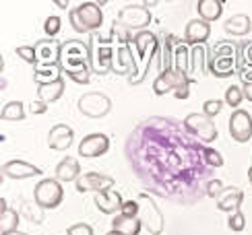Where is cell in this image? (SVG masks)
<instances>
[{"label": "cell", "instance_id": "cell-1", "mask_svg": "<svg viewBox=\"0 0 252 235\" xmlns=\"http://www.w3.org/2000/svg\"><path fill=\"white\" fill-rule=\"evenodd\" d=\"M60 66H62V70L68 74V77L91 68L89 46L85 44V41H81V39H66V41H62Z\"/></svg>", "mask_w": 252, "mask_h": 235}, {"label": "cell", "instance_id": "cell-2", "mask_svg": "<svg viewBox=\"0 0 252 235\" xmlns=\"http://www.w3.org/2000/svg\"><path fill=\"white\" fill-rule=\"evenodd\" d=\"M114 35L110 33L108 37H103L101 33H91L89 35V52H91V70L97 77H106L112 70L114 54H116V46L112 44Z\"/></svg>", "mask_w": 252, "mask_h": 235}, {"label": "cell", "instance_id": "cell-3", "mask_svg": "<svg viewBox=\"0 0 252 235\" xmlns=\"http://www.w3.org/2000/svg\"><path fill=\"white\" fill-rule=\"evenodd\" d=\"M70 27L77 33H97V29L103 25V10L97 2H83L68 13Z\"/></svg>", "mask_w": 252, "mask_h": 235}, {"label": "cell", "instance_id": "cell-4", "mask_svg": "<svg viewBox=\"0 0 252 235\" xmlns=\"http://www.w3.org/2000/svg\"><path fill=\"white\" fill-rule=\"evenodd\" d=\"M132 44L136 46V56H139V60L143 62V70L139 72V77L128 81L130 85H139L145 81V77L149 74L151 66H153V58L155 54L159 52V41H157V37L151 33V31H139V33L132 35ZM136 60V62H139Z\"/></svg>", "mask_w": 252, "mask_h": 235}, {"label": "cell", "instance_id": "cell-5", "mask_svg": "<svg viewBox=\"0 0 252 235\" xmlns=\"http://www.w3.org/2000/svg\"><path fill=\"white\" fill-rule=\"evenodd\" d=\"M136 205H139V221L141 225L149 231L151 235H159L163 231V215L157 208L155 200L149 194H139L136 196Z\"/></svg>", "mask_w": 252, "mask_h": 235}, {"label": "cell", "instance_id": "cell-6", "mask_svg": "<svg viewBox=\"0 0 252 235\" xmlns=\"http://www.w3.org/2000/svg\"><path fill=\"white\" fill-rule=\"evenodd\" d=\"M62 196H64V190H62V184L56 179V177H46L41 179L39 184L35 186L33 190V200L39 208H56L60 202H62Z\"/></svg>", "mask_w": 252, "mask_h": 235}, {"label": "cell", "instance_id": "cell-7", "mask_svg": "<svg viewBox=\"0 0 252 235\" xmlns=\"http://www.w3.org/2000/svg\"><path fill=\"white\" fill-rule=\"evenodd\" d=\"M151 13L147 10L143 4H130V6H124L120 13H118V23L124 25L128 31H145V27L151 25Z\"/></svg>", "mask_w": 252, "mask_h": 235}, {"label": "cell", "instance_id": "cell-8", "mask_svg": "<svg viewBox=\"0 0 252 235\" xmlns=\"http://www.w3.org/2000/svg\"><path fill=\"white\" fill-rule=\"evenodd\" d=\"M79 110L87 118H103L112 110V99L101 91L85 93V95H81V99H79Z\"/></svg>", "mask_w": 252, "mask_h": 235}, {"label": "cell", "instance_id": "cell-9", "mask_svg": "<svg viewBox=\"0 0 252 235\" xmlns=\"http://www.w3.org/2000/svg\"><path fill=\"white\" fill-rule=\"evenodd\" d=\"M184 126L201 143H213L217 138V128H215L211 118H207L205 114H188L184 118Z\"/></svg>", "mask_w": 252, "mask_h": 235}, {"label": "cell", "instance_id": "cell-10", "mask_svg": "<svg viewBox=\"0 0 252 235\" xmlns=\"http://www.w3.org/2000/svg\"><path fill=\"white\" fill-rule=\"evenodd\" d=\"M229 136L236 143H248L252 138V118L246 110H236L229 116Z\"/></svg>", "mask_w": 252, "mask_h": 235}, {"label": "cell", "instance_id": "cell-11", "mask_svg": "<svg viewBox=\"0 0 252 235\" xmlns=\"http://www.w3.org/2000/svg\"><path fill=\"white\" fill-rule=\"evenodd\" d=\"M112 72L116 74H130V79L136 77V60L132 56V50H130V44H118L116 46V54H114V62H112Z\"/></svg>", "mask_w": 252, "mask_h": 235}, {"label": "cell", "instance_id": "cell-12", "mask_svg": "<svg viewBox=\"0 0 252 235\" xmlns=\"http://www.w3.org/2000/svg\"><path fill=\"white\" fill-rule=\"evenodd\" d=\"M110 151V138L106 134H87L83 141L79 143V155L85 159H95L101 157Z\"/></svg>", "mask_w": 252, "mask_h": 235}, {"label": "cell", "instance_id": "cell-13", "mask_svg": "<svg viewBox=\"0 0 252 235\" xmlns=\"http://www.w3.org/2000/svg\"><path fill=\"white\" fill-rule=\"evenodd\" d=\"M75 186L79 192H106V190H112L114 186V177L112 176H103V174H97V172H89V174H83Z\"/></svg>", "mask_w": 252, "mask_h": 235}, {"label": "cell", "instance_id": "cell-14", "mask_svg": "<svg viewBox=\"0 0 252 235\" xmlns=\"http://www.w3.org/2000/svg\"><path fill=\"white\" fill-rule=\"evenodd\" d=\"M211 35V25L203 19H192L186 23L184 29V41L188 46H205V41Z\"/></svg>", "mask_w": 252, "mask_h": 235}, {"label": "cell", "instance_id": "cell-15", "mask_svg": "<svg viewBox=\"0 0 252 235\" xmlns=\"http://www.w3.org/2000/svg\"><path fill=\"white\" fill-rule=\"evenodd\" d=\"M60 50L62 44L56 39H39L35 44V54H37V64L41 66H50V64H60ZM35 64V66H37Z\"/></svg>", "mask_w": 252, "mask_h": 235}, {"label": "cell", "instance_id": "cell-16", "mask_svg": "<svg viewBox=\"0 0 252 235\" xmlns=\"http://www.w3.org/2000/svg\"><path fill=\"white\" fill-rule=\"evenodd\" d=\"M75 141V130L68 124H56L48 134V147L52 151H66Z\"/></svg>", "mask_w": 252, "mask_h": 235}, {"label": "cell", "instance_id": "cell-17", "mask_svg": "<svg viewBox=\"0 0 252 235\" xmlns=\"http://www.w3.org/2000/svg\"><path fill=\"white\" fill-rule=\"evenodd\" d=\"M2 176L10 179H27L33 176H41V169L29 161H21V159H13L2 165Z\"/></svg>", "mask_w": 252, "mask_h": 235}, {"label": "cell", "instance_id": "cell-18", "mask_svg": "<svg viewBox=\"0 0 252 235\" xmlns=\"http://www.w3.org/2000/svg\"><path fill=\"white\" fill-rule=\"evenodd\" d=\"M184 83H188V79L180 77V74H178L174 68L172 70H165V72H159V77L155 79L153 93L155 95H165V93H170V91H176Z\"/></svg>", "mask_w": 252, "mask_h": 235}, {"label": "cell", "instance_id": "cell-19", "mask_svg": "<svg viewBox=\"0 0 252 235\" xmlns=\"http://www.w3.org/2000/svg\"><path fill=\"white\" fill-rule=\"evenodd\" d=\"M190 52L192 50L188 48L186 41L176 44V50H174V70L180 74V77L188 79V81H190V68H192V54Z\"/></svg>", "mask_w": 252, "mask_h": 235}, {"label": "cell", "instance_id": "cell-20", "mask_svg": "<svg viewBox=\"0 0 252 235\" xmlns=\"http://www.w3.org/2000/svg\"><path fill=\"white\" fill-rule=\"evenodd\" d=\"M209 72L217 79H227L238 72V60L232 56H211V60H209Z\"/></svg>", "mask_w": 252, "mask_h": 235}, {"label": "cell", "instance_id": "cell-21", "mask_svg": "<svg viewBox=\"0 0 252 235\" xmlns=\"http://www.w3.org/2000/svg\"><path fill=\"white\" fill-rule=\"evenodd\" d=\"M95 205H97V208L103 212V215H114V212L122 210L124 200L120 196V192L106 190V192H97L95 194Z\"/></svg>", "mask_w": 252, "mask_h": 235}, {"label": "cell", "instance_id": "cell-22", "mask_svg": "<svg viewBox=\"0 0 252 235\" xmlns=\"http://www.w3.org/2000/svg\"><path fill=\"white\" fill-rule=\"evenodd\" d=\"M242 200H244V192L240 188H225L221 192V196L217 198V208L232 215V212L240 210V206H242Z\"/></svg>", "mask_w": 252, "mask_h": 235}, {"label": "cell", "instance_id": "cell-23", "mask_svg": "<svg viewBox=\"0 0 252 235\" xmlns=\"http://www.w3.org/2000/svg\"><path fill=\"white\" fill-rule=\"evenodd\" d=\"M58 181H77L81 177V165L77 159L72 157H64L62 161L56 165V172H54Z\"/></svg>", "mask_w": 252, "mask_h": 235}, {"label": "cell", "instance_id": "cell-24", "mask_svg": "<svg viewBox=\"0 0 252 235\" xmlns=\"http://www.w3.org/2000/svg\"><path fill=\"white\" fill-rule=\"evenodd\" d=\"M62 66L60 64H50V66H41V64H37V66H33V81L37 85H48V83H56L62 79Z\"/></svg>", "mask_w": 252, "mask_h": 235}, {"label": "cell", "instance_id": "cell-25", "mask_svg": "<svg viewBox=\"0 0 252 235\" xmlns=\"http://www.w3.org/2000/svg\"><path fill=\"white\" fill-rule=\"evenodd\" d=\"M196 10H198V17L207 23H213L221 17L223 13V2L221 0H198L196 2Z\"/></svg>", "mask_w": 252, "mask_h": 235}, {"label": "cell", "instance_id": "cell-26", "mask_svg": "<svg viewBox=\"0 0 252 235\" xmlns=\"http://www.w3.org/2000/svg\"><path fill=\"white\" fill-rule=\"evenodd\" d=\"M64 93V81H56V83H48V85H37V99L44 103H54L62 97Z\"/></svg>", "mask_w": 252, "mask_h": 235}, {"label": "cell", "instance_id": "cell-27", "mask_svg": "<svg viewBox=\"0 0 252 235\" xmlns=\"http://www.w3.org/2000/svg\"><path fill=\"white\" fill-rule=\"evenodd\" d=\"M141 221L139 219H130L124 215H116L112 221V231H118L122 235H139L141 233Z\"/></svg>", "mask_w": 252, "mask_h": 235}, {"label": "cell", "instance_id": "cell-28", "mask_svg": "<svg viewBox=\"0 0 252 235\" xmlns=\"http://www.w3.org/2000/svg\"><path fill=\"white\" fill-rule=\"evenodd\" d=\"M252 29V21L248 15H234L232 19L225 21V31L229 35H236V37H242L246 35L248 31Z\"/></svg>", "mask_w": 252, "mask_h": 235}, {"label": "cell", "instance_id": "cell-29", "mask_svg": "<svg viewBox=\"0 0 252 235\" xmlns=\"http://www.w3.org/2000/svg\"><path fill=\"white\" fill-rule=\"evenodd\" d=\"M192 68H190V81H196L201 74H205V70L209 68L207 64V48L205 46H194L192 48Z\"/></svg>", "mask_w": 252, "mask_h": 235}, {"label": "cell", "instance_id": "cell-30", "mask_svg": "<svg viewBox=\"0 0 252 235\" xmlns=\"http://www.w3.org/2000/svg\"><path fill=\"white\" fill-rule=\"evenodd\" d=\"M25 116H27L25 105L21 103V101H8V103H4L2 112H0V118H2V120H6V122L25 120Z\"/></svg>", "mask_w": 252, "mask_h": 235}, {"label": "cell", "instance_id": "cell-31", "mask_svg": "<svg viewBox=\"0 0 252 235\" xmlns=\"http://www.w3.org/2000/svg\"><path fill=\"white\" fill-rule=\"evenodd\" d=\"M19 225V212L15 208H2V217H0V229H2V235L15 233Z\"/></svg>", "mask_w": 252, "mask_h": 235}, {"label": "cell", "instance_id": "cell-32", "mask_svg": "<svg viewBox=\"0 0 252 235\" xmlns=\"http://www.w3.org/2000/svg\"><path fill=\"white\" fill-rule=\"evenodd\" d=\"M174 50H176V39L172 35H165L163 41V56H161V72L174 68Z\"/></svg>", "mask_w": 252, "mask_h": 235}, {"label": "cell", "instance_id": "cell-33", "mask_svg": "<svg viewBox=\"0 0 252 235\" xmlns=\"http://www.w3.org/2000/svg\"><path fill=\"white\" fill-rule=\"evenodd\" d=\"M242 101H244V91H242V87H238V85H232V87H227V91H225V103L229 105V108L236 112Z\"/></svg>", "mask_w": 252, "mask_h": 235}, {"label": "cell", "instance_id": "cell-34", "mask_svg": "<svg viewBox=\"0 0 252 235\" xmlns=\"http://www.w3.org/2000/svg\"><path fill=\"white\" fill-rule=\"evenodd\" d=\"M211 56H232L236 58L238 56V44L234 41H217L211 50Z\"/></svg>", "mask_w": 252, "mask_h": 235}, {"label": "cell", "instance_id": "cell-35", "mask_svg": "<svg viewBox=\"0 0 252 235\" xmlns=\"http://www.w3.org/2000/svg\"><path fill=\"white\" fill-rule=\"evenodd\" d=\"M60 25H62L60 17H56V15L48 17V19H46V23H44V31H46V35H48L50 39H54V37L60 33Z\"/></svg>", "mask_w": 252, "mask_h": 235}, {"label": "cell", "instance_id": "cell-36", "mask_svg": "<svg viewBox=\"0 0 252 235\" xmlns=\"http://www.w3.org/2000/svg\"><path fill=\"white\" fill-rule=\"evenodd\" d=\"M17 52V56L21 58V60H25L27 64H37V54H35V46H21V48H17L15 50Z\"/></svg>", "mask_w": 252, "mask_h": 235}, {"label": "cell", "instance_id": "cell-37", "mask_svg": "<svg viewBox=\"0 0 252 235\" xmlns=\"http://www.w3.org/2000/svg\"><path fill=\"white\" fill-rule=\"evenodd\" d=\"M221 110H223V101L221 99H209V101L203 103V114L207 118L219 116V114H221Z\"/></svg>", "mask_w": 252, "mask_h": 235}, {"label": "cell", "instance_id": "cell-38", "mask_svg": "<svg viewBox=\"0 0 252 235\" xmlns=\"http://www.w3.org/2000/svg\"><path fill=\"white\" fill-rule=\"evenodd\" d=\"M205 161L211 165V167H221L225 163L223 161V155L219 153V151H215V148H211V147L205 148Z\"/></svg>", "mask_w": 252, "mask_h": 235}, {"label": "cell", "instance_id": "cell-39", "mask_svg": "<svg viewBox=\"0 0 252 235\" xmlns=\"http://www.w3.org/2000/svg\"><path fill=\"white\" fill-rule=\"evenodd\" d=\"M227 225H229V229H232V231H242V229L246 227V219H244V215H242V210L232 212V215H229V219H227Z\"/></svg>", "mask_w": 252, "mask_h": 235}, {"label": "cell", "instance_id": "cell-40", "mask_svg": "<svg viewBox=\"0 0 252 235\" xmlns=\"http://www.w3.org/2000/svg\"><path fill=\"white\" fill-rule=\"evenodd\" d=\"M238 50H240V56H242L244 68L246 66H252V41H240Z\"/></svg>", "mask_w": 252, "mask_h": 235}, {"label": "cell", "instance_id": "cell-41", "mask_svg": "<svg viewBox=\"0 0 252 235\" xmlns=\"http://www.w3.org/2000/svg\"><path fill=\"white\" fill-rule=\"evenodd\" d=\"M120 215L130 217V219H139V205H136V200H126L122 205Z\"/></svg>", "mask_w": 252, "mask_h": 235}, {"label": "cell", "instance_id": "cell-42", "mask_svg": "<svg viewBox=\"0 0 252 235\" xmlns=\"http://www.w3.org/2000/svg\"><path fill=\"white\" fill-rule=\"evenodd\" d=\"M223 190H225V188H223V184H221V179H211V181L207 184V190H205V192H207L209 198H219Z\"/></svg>", "mask_w": 252, "mask_h": 235}, {"label": "cell", "instance_id": "cell-43", "mask_svg": "<svg viewBox=\"0 0 252 235\" xmlns=\"http://www.w3.org/2000/svg\"><path fill=\"white\" fill-rule=\"evenodd\" d=\"M66 235H93V227L87 223H77V225H70L66 229Z\"/></svg>", "mask_w": 252, "mask_h": 235}, {"label": "cell", "instance_id": "cell-44", "mask_svg": "<svg viewBox=\"0 0 252 235\" xmlns=\"http://www.w3.org/2000/svg\"><path fill=\"white\" fill-rule=\"evenodd\" d=\"M174 97H176V99H188V97H190V81L184 83V85H180V87L174 91Z\"/></svg>", "mask_w": 252, "mask_h": 235}, {"label": "cell", "instance_id": "cell-45", "mask_svg": "<svg viewBox=\"0 0 252 235\" xmlns=\"http://www.w3.org/2000/svg\"><path fill=\"white\" fill-rule=\"evenodd\" d=\"M31 112H33V114H46V112H48V103H44V101H33V103H31Z\"/></svg>", "mask_w": 252, "mask_h": 235}, {"label": "cell", "instance_id": "cell-46", "mask_svg": "<svg viewBox=\"0 0 252 235\" xmlns=\"http://www.w3.org/2000/svg\"><path fill=\"white\" fill-rule=\"evenodd\" d=\"M244 85H252V66H246L242 72H238Z\"/></svg>", "mask_w": 252, "mask_h": 235}, {"label": "cell", "instance_id": "cell-47", "mask_svg": "<svg viewBox=\"0 0 252 235\" xmlns=\"http://www.w3.org/2000/svg\"><path fill=\"white\" fill-rule=\"evenodd\" d=\"M242 91H244V99L252 101V85H244V87H242Z\"/></svg>", "mask_w": 252, "mask_h": 235}, {"label": "cell", "instance_id": "cell-48", "mask_svg": "<svg viewBox=\"0 0 252 235\" xmlns=\"http://www.w3.org/2000/svg\"><path fill=\"white\" fill-rule=\"evenodd\" d=\"M58 8H68V2H64V0H58V2H54Z\"/></svg>", "mask_w": 252, "mask_h": 235}, {"label": "cell", "instance_id": "cell-49", "mask_svg": "<svg viewBox=\"0 0 252 235\" xmlns=\"http://www.w3.org/2000/svg\"><path fill=\"white\" fill-rule=\"evenodd\" d=\"M248 181H250V186H252V167L248 169Z\"/></svg>", "mask_w": 252, "mask_h": 235}, {"label": "cell", "instance_id": "cell-50", "mask_svg": "<svg viewBox=\"0 0 252 235\" xmlns=\"http://www.w3.org/2000/svg\"><path fill=\"white\" fill-rule=\"evenodd\" d=\"M8 235H29V233H21V231H15V233H8Z\"/></svg>", "mask_w": 252, "mask_h": 235}, {"label": "cell", "instance_id": "cell-51", "mask_svg": "<svg viewBox=\"0 0 252 235\" xmlns=\"http://www.w3.org/2000/svg\"><path fill=\"white\" fill-rule=\"evenodd\" d=\"M106 235H122V233H118V231H110V233H106Z\"/></svg>", "mask_w": 252, "mask_h": 235}]
</instances>
